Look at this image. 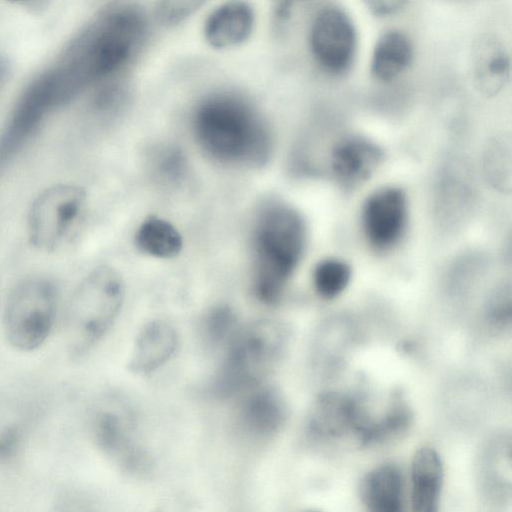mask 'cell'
<instances>
[{"instance_id":"obj_1","label":"cell","mask_w":512,"mask_h":512,"mask_svg":"<svg viewBox=\"0 0 512 512\" xmlns=\"http://www.w3.org/2000/svg\"><path fill=\"white\" fill-rule=\"evenodd\" d=\"M145 36L146 20L137 6L120 3L102 12L52 68L68 98L116 78Z\"/></svg>"},{"instance_id":"obj_2","label":"cell","mask_w":512,"mask_h":512,"mask_svg":"<svg viewBox=\"0 0 512 512\" xmlns=\"http://www.w3.org/2000/svg\"><path fill=\"white\" fill-rule=\"evenodd\" d=\"M194 127L202 147L218 160L260 165L270 155L267 126L251 105L235 94L216 93L203 100Z\"/></svg>"},{"instance_id":"obj_3","label":"cell","mask_w":512,"mask_h":512,"mask_svg":"<svg viewBox=\"0 0 512 512\" xmlns=\"http://www.w3.org/2000/svg\"><path fill=\"white\" fill-rule=\"evenodd\" d=\"M254 236L255 294L260 301L272 304L281 297L301 259L304 221L289 205L271 202L260 211Z\"/></svg>"},{"instance_id":"obj_4","label":"cell","mask_w":512,"mask_h":512,"mask_svg":"<svg viewBox=\"0 0 512 512\" xmlns=\"http://www.w3.org/2000/svg\"><path fill=\"white\" fill-rule=\"evenodd\" d=\"M286 327L269 319L237 331L225 347V355L212 379L211 392L229 398L252 389L273 371L288 346Z\"/></svg>"},{"instance_id":"obj_5","label":"cell","mask_w":512,"mask_h":512,"mask_svg":"<svg viewBox=\"0 0 512 512\" xmlns=\"http://www.w3.org/2000/svg\"><path fill=\"white\" fill-rule=\"evenodd\" d=\"M124 300V283L113 268L92 270L73 291L65 312L68 353L81 358L91 351L114 323Z\"/></svg>"},{"instance_id":"obj_6","label":"cell","mask_w":512,"mask_h":512,"mask_svg":"<svg viewBox=\"0 0 512 512\" xmlns=\"http://www.w3.org/2000/svg\"><path fill=\"white\" fill-rule=\"evenodd\" d=\"M58 294L52 281L30 277L9 292L3 311L8 343L19 351L38 349L48 339L57 313Z\"/></svg>"},{"instance_id":"obj_7","label":"cell","mask_w":512,"mask_h":512,"mask_svg":"<svg viewBox=\"0 0 512 512\" xmlns=\"http://www.w3.org/2000/svg\"><path fill=\"white\" fill-rule=\"evenodd\" d=\"M86 205L84 190L72 184H57L42 191L28 213L30 242L43 251L66 244L77 228Z\"/></svg>"},{"instance_id":"obj_8","label":"cell","mask_w":512,"mask_h":512,"mask_svg":"<svg viewBox=\"0 0 512 512\" xmlns=\"http://www.w3.org/2000/svg\"><path fill=\"white\" fill-rule=\"evenodd\" d=\"M89 430L96 447L122 471L143 474L151 460L136 437L128 409L112 400L98 403L89 417Z\"/></svg>"},{"instance_id":"obj_9","label":"cell","mask_w":512,"mask_h":512,"mask_svg":"<svg viewBox=\"0 0 512 512\" xmlns=\"http://www.w3.org/2000/svg\"><path fill=\"white\" fill-rule=\"evenodd\" d=\"M309 41L315 61L326 72L339 75L350 68L356 50V31L341 9L321 10L312 23Z\"/></svg>"},{"instance_id":"obj_10","label":"cell","mask_w":512,"mask_h":512,"mask_svg":"<svg viewBox=\"0 0 512 512\" xmlns=\"http://www.w3.org/2000/svg\"><path fill=\"white\" fill-rule=\"evenodd\" d=\"M370 419L359 398L329 392L320 395L307 418V432L319 440H332L353 434L359 439Z\"/></svg>"},{"instance_id":"obj_11","label":"cell","mask_w":512,"mask_h":512,"mask_svg":"<svg viewBox=\"0 0 512 512\" xmlns=\"http://www.w3.org/2000/svg\"><path fill=\"white\" fill-rule=\"evenodd\" d=\"M407 218L404 193L397 188L374 192L363 207V228L369 244L379 251L392 248L402 236Z\"/></svg>"},{"instance_id":"obj_12","label":"cell","mask_w":512,"mask_h":512,"mask_svg":"<svg viewBox=\"0 0 512 512\" xmlns=\"http://www.w3.org/2000/svg\"><path fill=\"white\" fill-rule=\"evenodd\" d=\"M37 409V397L27 387H16L0 395V464H10L19 457Z\"/></svg>"},{"instance_id":"obj_13","label":"cell","mask_w":512,"mask_h":512,"mask_svg":"<svg viewBox=\"0 0 512 512\" xmlns=\"http://www.w3.org/2000/svg\"><path fill=\"white\" fill-rule=\"evenodd\" d=\"M251 390L238 408L237 429L249 440H268L279 432L285 423V401L272 387L258 385Z\"/></svg>"},{"instance_id":"obj_14","label":"cell","mask_w":512,"mask_h":512,"mask_svg":"<svg viewBox=\"0 0 512 512\" xmlns=\"http://www.w3.org/2000/svg\"><path fill=\"white\" fill-rule=\"evenodd\" d=\"M382 160V151L371 141L349 137L338 143L331 157L336 179L345 187L367 180Z\"/></svg>"},{"instance_id":"obj_15","label":"cell","mask_w":512,"mask_h":512,"mask_svg":"<svg viewBox=\"0 0 512 512\" xmlns=\"http://www.w3.org/2000/svg\"><path fill=\"white\" fill-rule=\"evenodd\" d=\"M177 343V333L169 323L162 320L150 321L139 331L128 368L137 374L156 370L172 357Z\"/></svg>"},{"instance_id":"obj_16","label":"cell","mask_w":512,"mask_h":512,"mask_svg":"<svg viewBox=\"0 0 512 512\" xmlns=\"http://www.w3.org/2000/svg\"><path fill=\"white\" fill-rule=\"evenodd\" d=\"M254 14L242 0H231L217 7L204 25L206 41L215 48H228L244 42L252 32Z\"/></svg>"},{"instance_id":"obj_17","label":"cell","mask_w":512,"mask_h":512,"mask_svg":"<svg viewBox=\"0 0 512 512\" xmlns=\"http://www.w3.org/2000/svg\"><path fill=\"white\" fill-rule=\"evenodd\" d=\"M411 480L413 510L436 511L443 484V466L434 449L424 447L415 453L411 466Z\"/></svg>"},{"instance_id":"obj_18","label":"cell","mask_w":512,"mask_h":512,"mask_svg":"<svg viewBox=\"0 0 512 512\" xmlns=\"http://www.w3.org/2000/svg\"><path fill=\"white\" fill-rule=\"evenodd\" d=\"M472 68L478 88L486 94L497 93L510 74V56L504 44L494 36L481 37L474 45Z\"/></svg>"},{"instance_id":"obj_19","label":"cell","mask_w":512,"mask_h":512,"mask_svg":"<svg viewBox=\"0 0 512 512\" xmlns=\"http://www.w3.org/2000/svg\"><path fill=\"white\" fill-rule=\"evenodd\" d=\"M361 500L374 512H397L402 509L404 482L401 471L393 464L371 470L360 486Z\"/></svg>"},{"instance_id":"obj_20","label":"cell","mask_w":512,"mask_h":512,"mask_svg":"<svg viewBox=\"0 0 512 512\" xmlns=\"http://www.w3.org/2000/svg\"><path fill=\"white\" fill-rule=\"evenodd\" d=\"M414 50L409 37L390 30L381 35L373 49L371 73L380 81H391L403 73L413 60Z\"/></svg>"},{"instance_id":"obj_21","label":"cell","mask_w":512,"mask_h":512,"mask_svg":"<svg viewBox=\"0 0 512 512\" xmlns=\"http://www.w3.org/2000/svg\"><path fill=\"white\" fill-rule=\"evenodd\" d=\"M139 249L158 258L176 256L182 248V239L176 228L169 222L149 217L139 227L136 234Z\"/></svg>"},{"instance_id":"obj_22","label":"cell","mask_w":512,"mask_h":512,"mask_svg":"<svg viewBox=\"0 0 512 512\" xmlns=\"http://www.w3.org/2000/svg\"><path fill=\"white\" fill-rule=\"evenodd\" d=\"M237 316L227 305L208 310L200 323V335L204 344L212 349L226 347L238 331Z\"/></svg>"},{"instance_id":"obj_23","label":"cell","mask_w":512,"mask_h":512,"mask_svg":"<svg viewBox=\"0 0 512 512\" xmlns=\"http://www.w3.org/2000/svg\"><path fill=\"white\" fill-rule=\"evenodd\" d=\"M350 267L343 261L327 259L320 262L314 271V285L317 293L326 299L338 296L348 285Z\"/></svg>"},{"instance_id":"obj_24","label":"cell","mask_w":512,"mask_h":512,"mask_svg":"<svg viewBox=\"0 0 512 512\" xmlns=\"http://www.w3.org/2000/svg\"><path fill=\"white\" fill-rule=\"evenodd\" d=\"M208 0H158L157 15L165 24H175L190 16Z\"/></svg>"},{"instance_id":"obj_25","label":"cell","mask_w":512,"mask_h":512,"mask_svg":"<svg viewBox=\"0 0 512 512\" xmlns=\"http://www.w3.org/2000/svg\"><path fill=\"white\" fill-rule=\"evenodd\" d=\"M153 167L156 173L165 179H176L184 171L185 160L177 148L163 147L153 155Z\"/></svg>"},{"instance_id":"obj_26","label":"cell","mask_w":512,"mask_h":512,"mask_svg":"<svg viewBox=\"0 0 512 512\" xmlns=\"http://www.w3.org/2000/svg\"><path fill=\"white\" fill-rule=\"evenodd\" d=\"M366 7L376 16H390L403 9L408 0H363Z\"/></svg>"},{"instance_id":"obj_27","label":"cell","mask_w":512,"mask_h":512,"mask_svg":"<svg viewBox=\"0 0 512 512\" xmlns=\"http://www.w3.org/2000/svg\"><path fill=\"white\" fill-rule=\"evenodd\" d=\"M490 317L496 323H504L510 317V298L501 295L491 306Z\"/></svg>"},{"instance_id":"obj_28","label":"cell","mask_w":512,"mask_h":512,"mask_svg":"<svg viewBox=\"0 0 512 512\" xmlns=\"http://www.w3.org/2000/svg\"><path fill=\"white\" fill-rule=\"evenodd\" d=\"M298 0H280V5L278 9V14L281 18H285L288 16L290 7Z\"/></svg>"},{"instance_id":"obj_29","label":"cell","mask_w":512,"mask_h":512,"mask_svg":"<svg viewBox=\"0 0 512 512\" xmlns=\"http://www.w3.org/2000/svg\"><path fill=\"white\" fill-rule=\"evenodd\" d=\"M10 1H14V2H24V1H29V0H10Z\"/></svg>"}]
</instances>
